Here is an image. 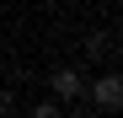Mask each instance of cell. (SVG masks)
Instances as JSON below:
<instances>
[{"label": "cell", "mask_w": 123, "mask_h": 118, "mask_svg": "<svg viewBox=\"0 0 123 118\" xmlns=\"http://www.w3.org/2000/svg\"><path fill=\"white\" fill-rule=\"evenodd\" d=\"M16 107H22V97H16V91H11V86H0V118H11V113H16Z\"/></svg>", "instance_id": "obj_4"}, {"label": "cell", "mask_w": 123, "mask_h": 118, "mask_svg": "<svg viewBox=\"0 0 123 118\" xmlns=\"http://www.w3.org/2000/svg\"><path fill=\"white\" fill-rule=\"evenodd\" d=\"M86 97H91L102 113H118V107H123V75H118V70H102L96 81L86 86Z\"/></svg>", "instance_id": "obj_1"}, {"label": "cell", "mask_w": 123, "mask_h": 118, "mask_svg": "<svg viewBox=\"0 0 123 118\" xmlns=\"http://www.w3.org/2000/svg\"><path fill=\"white\" fill-rule=\"evenodd\" d=\"M86 54L91 59H112V32H91L86 38Z\"/></svg>", "instance_id": "obj_3"}, {"label": "cell", "mask_w": 123, "mask_h": 118, "mask_svg": "<svg viewBox=\"0 0 123 118\" xmlns=\"http://www.w3.org/2000/svg\"><path fill=\"white\" fill-rule=\"evenodd\" d=\"M48 91H54V102H80V97H86V75L75 65H64V70L48 75Z\"/></svg>", "instance_id": "obj_2"}, {"label": "cell", "mask_w": 123, "mask_h": 118, "mask_svg": "<svg viewBox=\"0 0 123 118\" xmlns=\"http://www.w3.org/2000/svg\"><path fill=\"white\" fill-rule=\"evenodd\" d=\"M32 118H64V102H48V97H43V102L32 107Z\"/></svg>", "instance_id": "obj_5"}]
</instances>
